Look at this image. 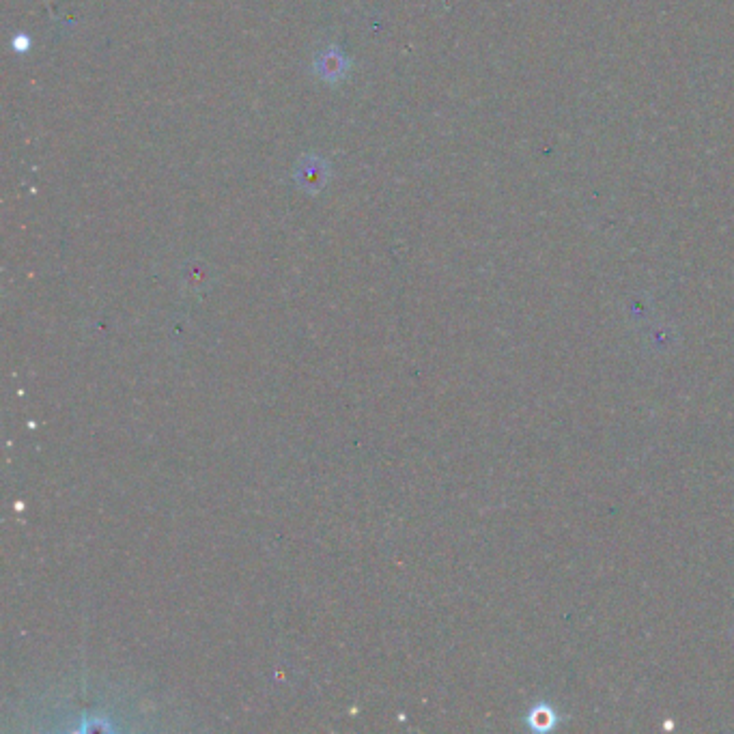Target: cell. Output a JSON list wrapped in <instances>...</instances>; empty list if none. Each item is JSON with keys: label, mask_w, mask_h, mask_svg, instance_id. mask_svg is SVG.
I'll return each instance as SVG.
<instances>
[{"label": "cell", "mask_w": 734, "mask_h": 734, "mask_svg": "<svg viewBox=\"0 0 734 734\" xmlns=\"http://www.w3.org/2000/svg\"><path fill=\"white\" fill-rule=\"evenodd\" d=\"M295 177H298L300 186L308 192H319L330 179V168L319 158H306L298 171H295Z\"/></svg>", "instance_id": "6da1fadb"}, {"label": "cell", "mask_w": 734, "mask_h": 734, "mask_svg": "<svg viewBox=\"0 0 734 734\" xmlns=\"http://www.w3.org/2000/svg\"><path fill=\"white\" fill-rule=\"evenodd\" d=\"M317 72L326 80H341L347 72V61L345 56L338 50L323 52L317 59Z\"/></svg>", "instance_id": "7a4b0ae2"}, {"label": "cell", "mask_w": 734, "mask_h": 734, "mask_svg": "<svg viewBox=\"0 0 734 734\" xmlns=\"http://www.w3.org/2000/svg\"><path fill=\"white\" fill-rule=\"evenodd\" d=\"M530 726L539 732L552 730L556 726V713L547 707V704H536L530 711Z\"/></svg>", "instance_id": "3957f363"}]
</instances>
